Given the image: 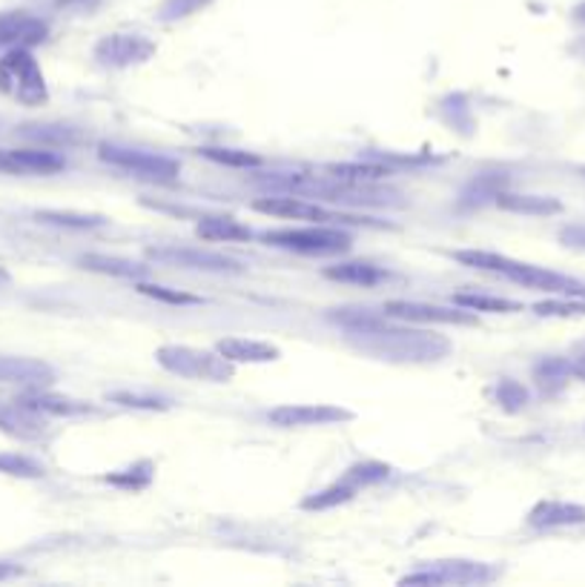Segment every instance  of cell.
<instances>
[{
    "label": "cell",
    "mask_w": 585,
    "mask_h": 587,
    "mask_svg": "<svg viewBox=\"0 0 585 587\" xmlns=\"http://www.w3.org/2000/svg\"><path fill=\"white\" fill-rule=\"evenodd\" d=\"M350 347H356L359 353L373 355L379 362H399V364H425L440 362L451 353V341L428 330H399L388 327L385 321L367 330H353L348 336Z\"/></svg>",
    "instance_id": "6da1fadb"
},
{
    "label": "cell",
    "mask_w": 585,
    "mask_h": 587,
    "mask_svg": "<svg viewBox=\"0 0 585 587\" xmlns=\"http://www.w3.org/2000/svg\"><path fill=\"white\" fill-rule=\"evenodd\" d=\"M454 258L465 267H473V270L496 272L502 279L514 281V284H523L528 290H540V293L551 295H565V298H585V284L563 272L546 270V267H537V263H525L517 258L500 256V253H488V249H459L454 253Z\"/></svg>",
    "instance_id": "7a4b0ae2"
},
{
    "label": "cell",
    "mask_w": 585,
    "mask_h": 587,
    "mask_svg": "<svg viewBox=\"0 0 585 587\" xmlns=\"http://www.w3.org/2000/svg\"><path fill=\"white\" fill-rule=\"evenodd\" d=\"M267 189L288 196L325 198L330 203H394V192L376 189L365 181H348L339 175H267Z\"/></svg>",
    "instance_id": "3957f363"
},
{
    "label": "cell",
    "mask_w": 585,
    "mask_h": 587,
    "mask_svg": "<svg viewBox=\"0 0 585 587\" xmlns=\"http://www.w3.org/2000/svg\"><path fill=\"white\" fill-rule=\"evenodd\" d=\"M261 242L270 244V247L290 249V253H302V256H342L353 247L350 233L334 224L267 230V233H261Z\"/></svg>",
    "instance_id": "277c9868"
},
{
    "label": "cell",
    "mask_w": 585,
    "mask_h": 587,
    "mask_svg": "<svg viewBox=\"0 0 585 587\" xmlns=\"http://www.w3.org/2000/svg\"><path fill=\"white\" fill-rule=\"evenodd\" d=\"M0 95H7V98L23 106H40L49 101L44 72H40L35 55L26 46L9 49L0 58Z\"/></svg>",
    "instance_id": "5b68a950"
},
{
    "label": "cell",
    "mask_w": 585,
    "mask_h": 587,
    "mask_svg": "<svg viewBox=\"0 0 585 587\" xmlns=\"http://www.w3.org/2000/svg\"><path fill=\"white\" fill-rule=\"evenodd\" d=\"M155 362L161 367L182 378L196 381H230L233 378V362H227L219 350H198L187 344H164L155 350Z\"/></svg>",
    "instance_id": "8992f818"
},
{
    "label": "cell",
    "mask_w": 585,
    "mask_h": 587,
    "mask_svg": "<svg viewBox=\"0 0 585 587\" xmlns=\"http://www.w3.org/2000/svg\"><path fill=\"white\" fill-rule=\"evenodd\" d=\"M390 473H394V470H390V465H385V461H359V465L344 470L339 482H334L330 488L304 498L302 507L304 510H330V507L350 502L359 490L373 488V484L390 479Z\"/></svg>",
    "instance_id": "52a82bcc"
},
{
    "label": "cell",
    "mask_w": 585,
    "mask_h": 587,
    "mask_svg": "<svg viewBox=\"0 0 585 587\" xmlns=\"http://www.w3.org/2000/svg\"><path fill=\"white\" fill-rule=\"evenodd\" d=\"M98 155L101 161H107L115 169L132 173L138 175V178H147V181L169 184L182 173V164L175 159L159 155V152L136 150V146H121V143H101Z\"/></svg>",
    "instance_id": "ba28073f"
},
{
    "label": "cell",
    "mask_w": 585,
    "mask_h": 587,
    "mask_svg": "<svg viewBox=\"0 0 585 587\" xmlns=\"http://www.w3.org/2000/svg\"><path fill=\"white\" fill-rule=\"evenodd\" d=\"M500 573L496 567L482 565V562H465V559H448V562H434L425 571L408 573L402 576V585H488Z\"/></svg>",
    "instance_id": "9c48e42d"
},
{
    "label": "cell",
    "mask_w": 585,
    "mask_h": 587,
    "mask_svg": "<svg viewBox=\"0 0 585 587\" xmlns=\"http://www.w3.org/2000/svg\"><path fill=\"white\" fill-rule=\"evenodd\" d=\"M253 210L265 212V215H276V219H293V221H316V224H336V221H350L356 224V219L342 215V212H330L319 203L304 201L299 196H279V198H259L253 203Z\"/></svg>",
    "instance_id": "30bf717a"
},
{
    "label": "cell",
    "mask_w": 585,
    "mask_h": 587,
    "mask_svg": "<svg viewBox=\"0 0 585 587\" xmlns=\"http://www.w3.org/2000/svg\"><path fill=\"white\" fill-rule=\"evenodd\" d=\"M276 427H325L353 422V413L336 404H282L267 413Z\"/></svg>",
    "instance_id": "8fae6325"
},
{
    "label": "cell",
    "mask_w": 585,
    "mask_h": 587,
    "mask_svg": "<svg viewBox=\"0 0 585 587\" xmlns=\"http://www.w3.org/2000/svg\"><path fill=\"white\" fill-rule=\"evenodd\" d=\"M155 55V44L144 35H130V32H118V35H107L95 46V58L104 67H132V63H144Z\"/></svg>",
    "instance_id": "7c38bea8"
},
{
    "label": "cell",
    "mask_w": 585,
    "mask_h": 587,
    "mask_svg": "<svg viewBox=\"0 0 585 587\" xmlns=\"http://www.w3.org/2000/svg\"><path fill=\"white\" fill-rule=\"evenodd\" d=\"M0 433L17 442H40L49 436V422L26 401H0Z\"/></svg>",
    "instance_id": "4fadbf2b"
},
{
    "label": "cell",
    "mask_w": 585,
    "mask_h": 587,
    "mask_svg": "<svg viewBox=\"0 0 585 587\" xmlns=\"http://www.w3.org/2000/svg\"><path fill=\"white\" fill-rule=\"evenodd\" d=\"M147 256L152 261L175 263L184 270H201V272H238V261L221 256V253H210V249H192V247H152L147 249Z\"/></svg>",
    "instance_id": "5bb4252c"
},
{
    "label": "cell",
    "mask_w": 585,
    "mask_h": 587,
    "mask_svg": "<svg viewBox=\"0 0 585 587\" xmlns=\"http://www.w3.org/2000/svg\"><path fill=\"white\" fill-rule=\"evenodd\" d=\"M385 316L402 318V321H419V325H477L473 309H448L419 302H388L385 304Z\"/></svg>",
    "instance_id": "9a60e30c"
},
{
    "label": "cell",
    "mask_w": 585,
    "mask_h": 587,
    "mask_svg": "<svg viewBox=\"0 0 585 587\" xmlns=\"http://www.w3.org/2000/svg\"><path fill=\"white\" fill-rule=\"evenodd\" d=\"M46 35H49V26H46L40 17L30 15V12H0V52L3 49H32V46L44 44Z\"/></svg>",
    "instance_id": "2e32d148"
},
{
    "label": "cell",
    "mask_w": 585,
    "mask_h": 587,
    "mask_svg": "<svg viewBox=\"0 0 585 587\" xmlns=\"http://www.w3.org/2000/svg\"><path fill=\"white\" fill-rule=\"evenodd\" d=\"M55 381V369L40 359L0 353V385L26 387V390H44Z\"/></svg>",
    "instance_id": "e0dca14e"
},
{
    "label": "cell",
    "mask_w": 585,
    "mask_h": 587,
    "mask_svg": "<svg viewBox=\"0 0 585 587\" xmlns=\"http://www.w3.org/2000/svg\"><path fill=\"white\" fill-rule=\"evenodd\" d=\"M67 161L52 150H0V173L7 175H55Z\"/></svg>",
    "instance_id": "ac0fdd59"
},
{
    "label": "cell",
    "mask_w": 585,
    "mask_h": 587,
    "mask_svg": "<svg viewBox=\"0 0 585 587\" xmlns=\"http://www.w3.org/2000/svg\"><path fill=\"white\" fill-rule=\"evenodd\" d=\"M528 525L537 530H551V527H574L585 525V505L577 502H560V498H546L537 502L528 513Z\"/></svg>",
    "instance_id": "d6986e66"
},
{
    "label": "cell",
    "mask_w": 585,
    "mask_h": 587,
    "mask_svg": "<svg viewBox=\"0 0 585 587\" xmlns=\"http://www.w3.org/2000/svg\"><path fill=\"white\" fill-rule=\"evenodd\" d=\"M227 362L233 364H267V362H279L282 359V350L270 341H259V339H242V336H230V339H221L215 344Z\"/></svg>",
    "instance_id": "ffe728a7"
},
{
    "label": "cell",
    "mask_w": 585,
    "mask_h": 587,
    "mask_svg": "<svg viewBox=\"0 0 585 587\" xmlns=\"http://www.w3.org/2000/svg\"><path fill=\"white\" fill-rule=\"evenodd\" d=\"M494 198L500 210L517 212V215H557V212H563V203L551 196H511V192H496Z\"/></svg>",
    "instance_id": "44dd1931"
},
{
    "label": "cell",
    "mask_w": 585,
    "mask_h": 587,
    "mask_svg": "<svg viewBox=\"0 0 585 587\" xmlns=\"http://www.w3.org/2000/svg\"><path fill=\"white\" fill-rule=\"evenodd\" d=\"M325 279L342 281V284L373 286L388 279V270L373 267V263H365V261H344V263H336V267H327Z\"/></svg>",
    "instance_id": "7402d4cb"
},
{
    "label": "cell",
    "mask_w": 585,
    "mask_h": 587,
    "mask_svg": "<svg viewBox=\"0 0 585 587\" xmlns=\"http://www.w3.org/2000/svg\"><path fill=\"white\" fill-rule=\"evenodd\" d=\"M198 238H207V242H250L253 233L244 224H238L236 219H224V215H215V219H201V224L196 226Z\"/></svg>",
    "instance_id": "603a6c76"
},
{
    "label": "cell",
    "mask_w": 585,
    "mask_h": 587,
    "mask_svg": "<svg viewBox=\"0 0 585 587\" xmlns=\"http://www.w3.org/2000/svg\"><path fill=\"white\" fill-rule=\"evenodd\" d=\"M81 267L90 272H101V275H113V279H141L147 272V267L141 263L115 256H81Z\"/></svg>",
    "instance_id": "cb8c5ba5"
},
{
    "label": "cell",
    "mask_w": 585,
    "mask_h": 587,
    "mask_svg": "<svg viewBox=\"0 0 585 587\" xmlns=\"http://www.w3.org/2000/svg\"><path fill=\"white\" fill-rule=\"evenodd\" d=\"M26 404H32L35 410H40L44 415H84L90 413V404L84 401L63 399V396H49V392L30 390V396H23Z\"/></svg>",
    "instance_id": "d4e9b609"
},
{
    "label": "cell",
    "mask_w": 585,
    "mask_h": 587,
    "mask_svg": "<svg viewBox=\"0 0 585 587\" xmlns=\"http://www.w3.org/2000/svg\"><path fill=\"white\" fill-rule=\"evenodd\" d=\"M40 224L49 226H67V230H98L107 224L104 215H92V212H63V210H40L35 212Z\"/></svg>",
    "instance_id": "484cf974"
},
{
    "label": "cell",
    "mask_w": 585,
    "mask_h": 587,
    "mask_svg": "<svg viewBox=\"0 0 585 587\" xmlns=\"http://www.w3.org/2000/svg\"><path fill=\"white\" fill-rule=\"evenodd\" d=\"M456 307L473 309V313H519L523 304L500 298V295H482V293H456L454 295Z\"/></svg>",
    "instance_id": "4316f807"
},
{
    "label": "cell",
    "mask_w": 585,
    "mask_h": 587,
    "mask_svg": "<svg viewBox=\"0 0 585 587\" xmlns=\"http://www.w3.org/2000/svg\"><path fill=\"white\" fill-rule=\"evenodd\" d=\"M571 373H574V367H571L565 359H542V362L534 367V378H537V385L546 392L560 390V387L569 381Z\"/></svg>",
    "instance_id": "83f0119b"
},
{
    "label": "cell",
    "mask_w": 585,
    "mask_h": 587,
    "mask_svg": "<svg viewBox=\"0 0 585 587\" xmlns=\"http://www.w3.org/2000/svg\"><path fill=\"white\" fill-rule=\"evenodd\" d=\"M0 473L12 479H40L46 473L44 465L23 453H0Z\"/></svg>",
    "instance_id": "f1b7e54d"
},
{
    "label": "cell",
    "mask_w": 585,
    "mask_h": 587,
    "mask_svg": "<svg viewBox=\"0 0 585 587\" xmlns=\"http://www.w3.org/2000/svg\"><path fill=\"white\" fill-rule=\"evenodd\" d=\"M327 173L339 175V178H348V181H379V178H388L390 169L382 164H334L327 166Z\"/></svg>",
    "instance_id": "f546056e"
},
{
    "label": "cell",
    "mask_w": 585,
    "mask_h": 587,
    "mask_svg": "<svg viewBox=\"0 0 585 587\" xmlns=\"http://www.w3.org/2000/svg\"><path fill=\"white\" fill-rule=\"evenodd\" d=\"M201 155L224 166H261L259 155H253V152H242V150H224V146H204Z\"/></svg>",
    "instance_id": "4dcf8cb0"
},
{
    "label": "cell",
    "mask_w": 585,
    "mask_h": 587,
    "mask_svg": "<svg viewBox=\"0 0 585 587\" xmlns=\"http://www.w3.org/2000/svg\"><path fill=\"white\" fill-rule=\"evenodd\" d=\"M534 313L542 318H569V316H585V302H565V295H557V298H548V302L534 304Z\"/></svg>",
    "instance_id": "1f68e13d"
},
{
    "label": "cell",
    "mask_w": 585,
    "mask_h": 587,
    "mask_svg": "<svg viewBox=\"0 0 585 587\" xmlns=\"http://www.w3.org/2000/svg\"><path fill=\"white\" fill-rule=\"evenodd\" d=\"M496 401H500L505 410H523V407L528 404V390H525L519 381H511V378H505V381H500V385H496Z\"/></svg>",
    "instance_id": "d6a6232c"
},
{
    "label": "cell",
    "mask_w": 585,
    "mask_h": 587,
    "mask_svg": "<svg viewBox=\"0 0 585 587\" xmlns=\"http://www.w3.org/2000/svg\"><path fill=\"white\" fill-rule=\"evenodd\" d=\"M109 401H115V404H124V407H138V410H167V401L159 399V396H141V392H130V390H121V392H113L109 396Z\"/></svg>",
    "instance_id": "836d02e7"
},
{
    "label": "cell",
    "mask_w": 585,
    "mask_h": 587,
    "mask_svg": "<svg viewBox=\"0 0 585 587\" xmlns=\"http://www.w3.org/2000/svg\"><path fill=\"white\" fill-rule=\"evenodd\" d=\"M138 290L150 298H159V302L167 304H201V298L190 293H178V290H169V286H159V284H138Z\"/></svg>",
    "instance_id": "e575fe53"
},
{
    "label": "cell",
    "mask_w": 585,
    "mask_h": 587,
    "mask_svg": "<svg viewBox=\"0 0 585 587\" xmlns=\"http://www.w3.org/2000/svg\"><path fill=\"white\" fill-rule=\"evenodd\" d=\"M210 0H169L167 7L161 9V15H164V21H175V17H187L192 15L196 9L207 7Z\"/></svg>",
    "instance_id": "d590c367"
},
{
    "label": "cell",
    "mask_w": 585,
    "mask_h": 587,
    "mask_svg": "<svg viewBox=\"0 0 585 587\" xmlns=\"http://www.w3.org/2000/svg\"><path fill=\"white\" fill-rule=\"evenodd\" d=\"M560 242H563L565 247L585 249V224L563 226V230H560Z\"/></svg>",
    "instance_id": "8d00e7d4"
},
{
    "label": "cell",
    "mask_w": 585,
    "mask_h": 587,
    "mask_svg": "<svg viewBox=\"0 0 585 587\" xmlns=\"http://www.w3.org/2000/svg\"><path fill=\"white\" fill-rule=\"evenodd\" d=\"M21 567L15 565V562H3V559H0V582H9V579H17V576H21Z\"/></svg>",
    "instance_id": "74e56055"
},
{
    "label": "cell",
    "mask_w": 585,
    "mask_h": 587,
    "mask_svg": "<svg viewBox=\"0 0 585 587\" xmlns=\"http://www.w3.org/2000/svg\"><path fill=\"white\" fill-rule=\"evenodd\" d=\"M571 367H574V376H580V378H583V381H585V353L580 355L577 362L571 364Z\"/></svg>",
    "instance_id": "f35d334b"
},
{
    "label": "cell",
    "mask_w": 585,
    "mask_h": 587,
    "mask_svg": "<svg viewBox=\"0 0 585 587\" xmlns=\"http://www.w3.org/2000/svg\"><path fill=\"white\" fill-rule=\"evenodd\" d=\"M574 17H577L580 23H585V3H580V7L574 9Z\"/></svg>",
    "instance_id": "ab89813d"
},
{
    "label": "cell",
    "mask_w": 585,
    "mask_h": 587,
    "mask_svg": "<svg viewBox=\"0 0 585 587\" xmlns=\"http://www.w3.org/2000/svg\"><path fill=\"white\" fill-rule=\"evenodd\" d=\"M3 284H9V272L3 270V267H0V286H3Z\"/></svg>",
    "instance_id": "60d3db41"
}]
</instances>
